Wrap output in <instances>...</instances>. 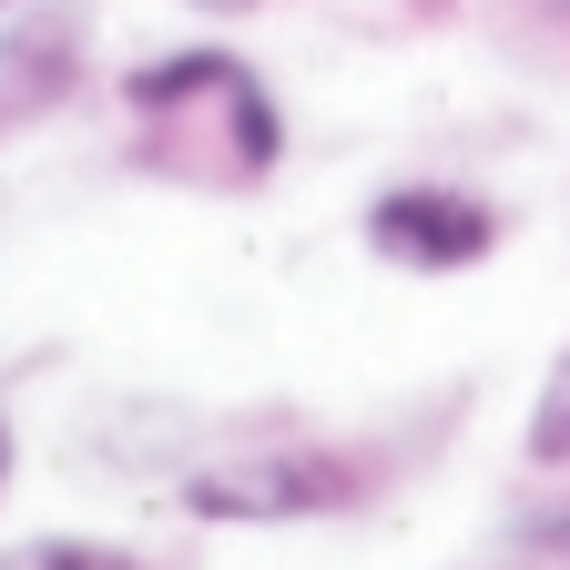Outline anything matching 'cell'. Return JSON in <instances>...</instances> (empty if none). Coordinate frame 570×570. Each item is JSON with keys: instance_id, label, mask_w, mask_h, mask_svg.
I'll return each instance as SVG.
<instances>
[{"instance_id": "1", "label": "cell", "mask_w": 570, "mask_h": 570, "mask_svg": "<svg viewBox=\"0 0 570 570\" xmlns=\"http://www.w3.org/2000/svg\"><path fill=\"white\" fill-rule=\"evenodd\" d=\"M122 102L154 132V164H174L184 184H265L285 154L275 92L235 51H164V61L122 71Z\"/></svg>"}, {"instance_id": "2", "label": "cell", "mask_w": 570, "mask_h": 570, "mask_svg": "<svg viewBox=\"0 0 570 570\" xmlns=\"http://www.w3.org/2000/svg\"><path fill=\"white\" fill-rule=\"evenodd\" d=\"M367 459L356 449H225L184 479L194 520H326L346 499H367Z\"/></svg>"}, {"instance_id": "3", "label": "cell", "mask_w": 570, "mask_h": 570, "mask_svg": "<svg viewBox=\"0 0 570 570\" xmlns=\"http://www.w3.org/2000/svg\"><path fill=\"white\" fill-rule=\"evenodd\" d=\"M367 245L407 275H459V265L499 255V214L479 194H449V184H397L367 204Z\"/></svg>"}, {"instance_id": "4", "label": "cell", "mask_w": 570, "mask_h": 570, "mask_svg": "<svg viewBox=\"0 0 570 570\" xmlns=\"http://www.w3.org/2000/svg\"><path fill=\"white\" fill-rule=\"evenodd\" d=\"M530 459H540V469H570V356L550 367V387H540V407H530Z\"/></svg>"}, {"instance_id": "5", "label": "cell", "mask_w": 570, "mask_h": 570, "mask_svg": "<svg viewBox=\"0 0 570 570\" xmlns=\"http://www.w3.org/2000/svg\"><path fill=\"white\" fill-rule=\"evenodd\" d=\"M0 570H122V560L82 540H21V550H0Z\"/></svg>"}, {"instance_id": "6", "label": "cell", "mask_w": 570, "mask_h": 570, "mask_svg": "<svg viewBox=\"0 0 570 570\" xmlns=\"http://www.w3.org/2000/svg\"><path fill=\"white\" fill-rule=\"evenodd\" d=\"M0 489H11V417H0Z\"/></svg>"}, {"instance_id": "7", "label": "cell", "mask_w": 570, "mask_h": 570, "mask_svg": "<svg viewBox=\"0 0 570 570\" xmlns=\"http://www.w3.org/2000/svg\"><path fill=\"white\" fill-rule=\"evenodd\" d=\"M194 11H255V0H194Z\"/></svg>"}, {"instance_id": "8", "label": "cell", "mask_w": 570, "mask_h": 570, "mask_svg": "<svg viewBox=\"0 0 570 570\" xmlns=\"http://www.w3.org/2000/svg\"><path fill=\"white\" fill-rule=\"evenodd\" d=\"M550 11H560V21H570V0H550Z\"/></svg>"}]
</instances>
